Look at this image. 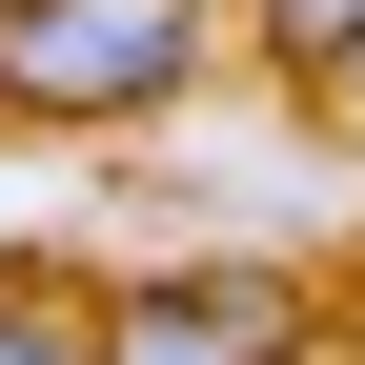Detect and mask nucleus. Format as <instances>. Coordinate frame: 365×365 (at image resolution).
Masks as SVG:
<instances>
[{
	"mask_svg": "<svg viewBox=\"0 0 365 365\" xmlns=\"http://www.w3.org/2000/svg\"><path fill=\"white\" fill-rule=\"evenodd\" d=\"M223 61V0H0V122L81 143V122H163Z\"/></svg>",
	"mask_w": 365,
	"mask_h": 365,
	"instance_id": "nucleus-1",
	"label": "nucleus"
},
{
	"mask_svg": "<svg viewBox=\"0 0 365 365\" xmlns=\"http://www.w3.org/2000/svg\"><path fill=\"white\" fill-rule=\"evenodd\" d=\"M325 325H304L284 264H122L102 284V365H304Z\"/></svg>",
	"mask_w": 365,
	"mask_h": 365,
	"instance_id": "nucleus-2",
	"label": "nucleus"
},
{
	"mask_svg": "<svg viewBox=\"0 0 365 365\" xmlns=\"http://www.w3.org/2000/svg\"><path fill=\"white\" fill-rule=\"evenodd\" d=\"M0 365H102V304L61 264H0Z\"/></svg>",
	"mask_w": 365,
	"mask_h": 365,
	"instance_id": "nucleus-3",
	"label": "nucleus"
},
{
	"mask_svg": "<svg viewBox=\"0 0 365 365\" xmlns=\"http://www.w3.org/2000/svg\"><path fill=\"white\" fill-rule=\"evenodd\" d=\"M244 41L304 61V81H345V61H365V0H244Z\"/></svg>",
	"mask_w": 365,
	"mask_h": 365,
	"instance_id": "nucleus-4",
	"label": "nucleus"
},
{
	"mask_svg": "<svg viewBox=\"0 0 365 365\" xmlns=\"http://www.w3.org/2000/svg\"><path fill=\"white\" fill-rule=\"evenodd\" d=\"M325 122H345V143H365V61H345V81H325Z\"/></svg>",
	"mask_w": 365,
	"mask_h": 365,
	"instance_id": "nucleus-5",
	"label": "nucleus"
},
{
	"mask_svg": "<svg viewBox=\"0 0 365 365\" xmlns=\"http://www.w3.org/2000/svg\"><path fill=\"white\" fill-rule=\"evenodd\" d=\"M304 365H345V345H304Z\"/></svg>",
	"mask_w": 365,
	"mask_h": 365,
	"instance_id": "nucleus-6",
	"label": "nucleus"
}]
</instances>
